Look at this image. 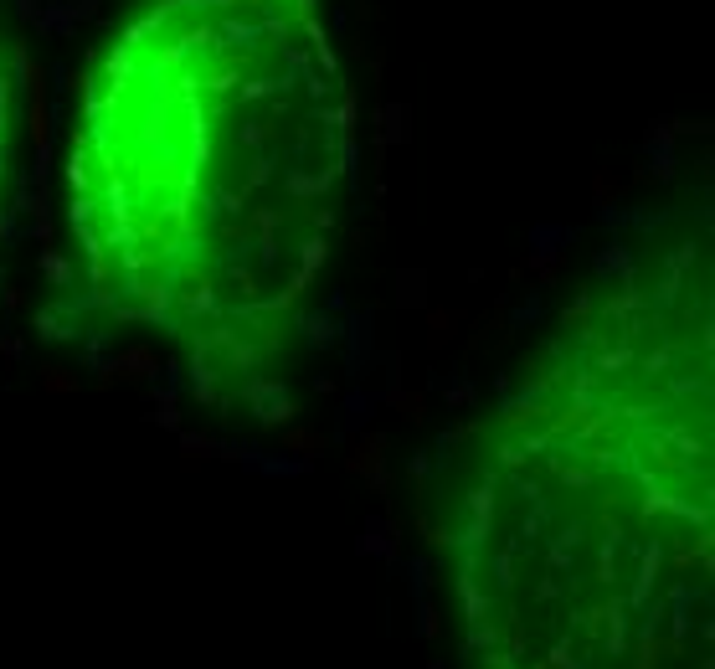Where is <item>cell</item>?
<instances>
[{
    "label": "cell",
    "instance_id": "cell-1",
    "mask_svg": "<svg viewBox=\"0 0 715 669\" xmlns=\"http://www.w3.org/2000/svg\"><path fill=\"white\" fill-rule=\"evenodd\" d=\"M350 93L319 0H155L103 47L73 129V227L124 320L196 381L283 356L335 248Z\"/></svg>",
    "mask_w": 715,
    "mask_h": 669
},
{
    "label": "cell",
    "instance_id": "cell-2",
    "mask_svg": "<svg viewBox=\"0 0 715 669\" xmlns=\"http://www.w3.org/2000/svg\"><path fill=\"white\" fill-rule=\"evenodd\" d=\"M685 263L582 309L479 433L448 525L463 669H710V320Z\"/></svg>",
    "mask_w": 715,
    "mask_h": 669
},
{
    "label": "cell",
    "instance_id": "cell-3",
    "mask_svg": "<svg viewBox=\"0 0 715 669\" xmlns=\"http://www.w3.org/2000/svg\"><path fill=\"white\" fill-rule=\"evenodd\" d=\"M11 98H16V73H11L6 26H0V191H6V170H11Z\"/></svg>",
    "mask_w": 715,
    "mask_h": 669
}]
</instances>
